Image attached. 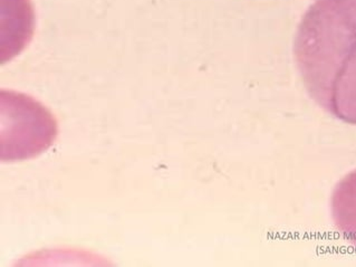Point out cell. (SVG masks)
Wrapping results in <instances>:
<instances>
[{"instance_id":"cell-1","label":"cell","mask_w":356,"mask_h":267,"mask_svg":"<svg viewBox=\"0 0 356 267\" xmlns=\"http://www.w3.org/2000/svg\"><path fill=\"white\" fill-rule=\"evenodd\" d=\"M294 55L312 99L356 125V0H315L297 31Z\"/></svg>"},{"instance_id":"cell-2","label":"cell","mask_w":356,"mask_h":267,"mask_svg":"<svg viewBox=\"0 0 356 267\" xmlns=\"http://www.w3.org/2000/svg\"><path fill=\"white\" fill-rule=\"evenodd\" d=\"M331 211L337 230L356 248V170L346 175L334 189Z\"/></svg>"}]
</instances>
